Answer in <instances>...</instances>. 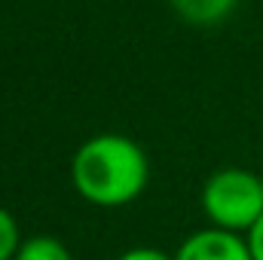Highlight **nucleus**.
<instances>
[{
	"label": "nucleus",
	"mask_w": 263,
	"mask_h": 260,
	"mask_svg": "<svg viewBox=\"0 0 263 260\" xmlns=\"http://www.w3.org/2000/svg\"><path fill=\"white\" fill-rule=\"evenodd\" d=\"M150 165L144 150L126 135H95L89 138L70 162L73 190L92 205L120 208L144 193Z\"/></svg>",
	"instance_id": "f257e3e1"
},
{
	"label": "nucleus",
	"mask_w": 263,
	"mask_h": 260,
	"mask_svg": "<svg viewBox=\"0 0 263 260\" xmlns=\"http://www.w3.org/2000/svg\"><path fill=\"white\" fill-rule=\"evenodd\" d=\"M202 208L214 227L248 233L263 214V178L248 169H223L205 181Z\"/></svg>",
	"instance_id": "f03ea898"
},
{
	"label": "nucleus",
	"mask_w": 263,
	"mask_h": 260,
	"mask_svg": "<svg viewBox=\"0 0 263 260\" xmlns=\"http://www.w3.org/2000/svg\"><path fill=\"white\" fill-rule=\"evenodd\" d=\"M175 260H254L248 239H242L233 230H199L187 236L178 248Z\"/></svg>",
	"instance_id": "7ed1b4c3"
},
{
	"label": "nucleus",
	"mask_w": 263,
	"mask_h": 260,
	"mask_svg": "<svg viewBox=\"0 0 263 260\" xmlns=\"http://www.w3.org/2000/svg\"><path fill=\"white\" fill-rule=\"evenodd\" d=\"M168 3L184 22L205 28V25H220L236 9L239 0H168Z\"/></svg>",
	"instance_id": "20e7f679"
},
{
	"label": "nucleus",
	"mask_w": 263,
	"mask_h": 260,
	"mask_svg": "<svg viewBox=\"0 0 263 260\" xmlns=\"http://www.w3.org/2000/svg\"><path fill=\"white\" fill-rule=\"evenodd\" d=\"M15 260H70V251L52 236H31L22 242Z\"/></svg>",
	"instance_id": "39448f33"
},
{
	"label": "nucleus",
	"mask_w": 263,
	"mask_h": 260,
	"mask_svg": "<svg viewBox=\"0 0 263 260\" xmlns=\"http://www.w3.org/2000/svg\"><path fill=\"white\" fill-rule=\"evenodd\" d=\"M18 248V224L6 208H0V260H15Z\"/></svg>",
	"instance_id": "423d86ee"
},
{
	"label": "nucleus",
	"mask_w": 263,
	"mask_h": 260,
	"mask_svg": "<svg viewBox=\"0 0 263 260\" xmlns=\"http://www.w3.org/2000/svg\"><path fill=\"white\" fill-rule=\"evenodd\" d=\"M117 260H175V257H168L159 248H132V251H123Z\"/></svg>",
	"instance_id": "0eeeda50"
},
{
	"label": "nucleus",
	"mask_w": 263,
	"mask_h": 260,
	"mask_svg": "<svg viewBox=\"0 0 263 260\" xmlns=\"http://www.w3.org/2000/svg\"><path fill=\"white\" fill-rule=\"evenodd\" d=\"M248 245H251V254H254V260H263V214H260V220L248 230Z\"/></svg>",
	"instance_id": "6e6552de"
}]
</instances>
